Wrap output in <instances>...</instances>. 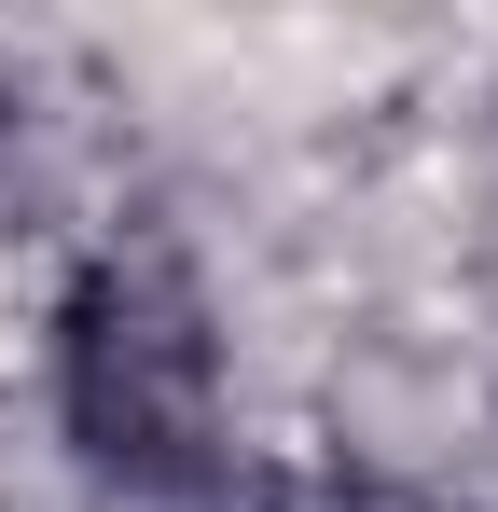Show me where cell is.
I'll use <instances>...</instances> for the list:
<instances>
[{"label":"cell","mask_w":498,"mask_h":512,"mask_svg":"<svg viewBox=\"0 0 498 512\" xmlns=\"http://www.w3.org/2000/svg\"><path fill=\"white\" fill-rule=\"evenodd\" d=\"M56 429L125 499H180L222 471V333L166 250H97L56 305Z\"/></svg>","instance_id":"6da1fadb"}]
</instances>
